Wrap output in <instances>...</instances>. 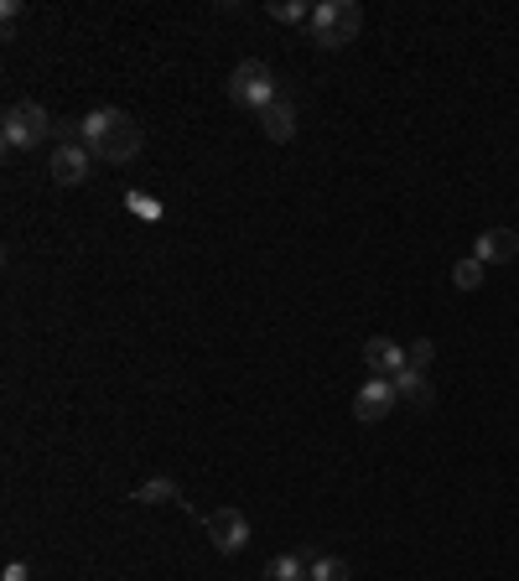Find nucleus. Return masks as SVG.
I'll list each match as a JSON object with an SVG mask.
<instances>
[{
	"label": "nucleus",
	"mask_w": 519,
	"mask_h": 581,
	"mask_svg": "<svg viewBox=\"0 0 519 581\" xmlns=\"http://www.w3.org/2000/svg\"><path fill=\"white\" fill-rule=\"evenodd\" d=\"M78 140L89 146L94 166H130L141 156L145 130L125 110H89V115L78 119Z\"/></svg>",
	"instance_id": "1"
},
{
	"label": "nucleus",
	"mask_w": 519,
	"mask_h": 581,
	"mask_svg": "<svg viewBox=\"0 0 519 581\" xmlns=\"http://www.w3.org/2000/svg\"><path fill=\"white\" fill-rule=\"evenodd\" d=\"M0 140H5V151H37V146L58 140V119H52L37 99H16V104L0 115Z\"/></svg>",
	"instance_id": "2"
},
{
	"label": "nucleus",
	"mask_w": 519,
	"mask_h": 581,
	"mask_svg": "<svg viewBox=\"0 0 519 581\" xmlns=\"http://www.w3.org/2000/svg\"><path fill=\"white\" fill-rule=\"evenodd\" d=\"M229 99H235L239 110H255V115H265V110L281 99L276 68H270L265 58H244V63L235 68V78H229Z\"/></svg>",
	"instance_id": "3"
},
{
	"label": "nucleus",
	"mask_w": 519,
	"mask_h": 581,
	"mask_svg": "<svg viewBox=\"0 0 519 581\" xmlns=\"http://www.w3.org/2000/svg\"><path fill=\"white\" fill-rule=\"evenodd\" d=\"M307 26H312V42L332 52V47H349L364 31V11H358L354 0H322Z\"/></svg>",
	"instance_id": "4"
},
{
	"label": "nucleus",
	"mask_w": 519,
	"mask_h": 581,
	"mask_svg": "<svg viewBox=\"0 0 519 581\" xmlns=\"http://www.w3.org/2000/svg\"><path fill=\"white\" fill-rule=\"evenodd\" d=\"M203 525H208V540H213V551H218V556H239V551L250 545V519H244L235 504L213 509Z\"/></svg>",
	"instance_id": "5"
},
{
	"label": "nucleus",
	"mask_w": 519,
	"mask_h": 581,
	"mask_svg": "<svg viewBox=\"0 0 519 581\" xmlns=\"http://www.w3.org/2000/svg\"><path fill=\"white\" fill-rule=\"evenodd\" d=\"M48 166H52V182L58 187H84L89 182V172H94V156H89L84 140H58Z\"/></svg>",
	"instance_id": "6"
},
{
	"label": "nucleus",
	"mask_w": 519,
	"mask_h": 581,
	"mask_svg": "<svg viewBox=\"0 0 519 581\" xmlns=\"http://www.w3.org/2000/svg\"><path fill=\"white\" fill-rule=\"evenodd\" d=\"M395 405H401L395 379H375V374H369V379L358 384V395H354V416L364 420V426H375V420H384Z\"/></svg>",
	"instance_id": "7"
},
{
	"label": "nucleus",
	"mask_w": 519,
	"mask_h": 581,
	"mask_svg": "<svg viewBox=\"0 0 519 581\" xmlns=\"http://www.w3.org/2000/svg\"><path fill=\"white\" fill-rule=\"evenodd\" d=\"M364 369L375 374V379H395V374H405L410 364H405V349L395 338H369V343H364Z\"/></svg>",
	"instance_id": "8"
},
{
	"label": "nucleus",
	"mask_w": 519,
	"mask_h": 581,
	"mask_svg": "<svg viewBox=\"0 0 519 581\" xmlns=\"http://www.w3.org/2000/svg\"><path fill=\"white\" fill-rule=\"evenodd\" d=\"M472 260L483 265H515L519 260V233L515 229H483L478 244H472Z\"/></svg>",
	"instance_id": "9"
},
{
	"label": "nucleus",
	"mask_w": 519,
	"mask_h": 581,
	"mask_svg": "<svg viewBox=\"0 0 519 581\" xmlns=\"http://www.w3.org/2000/svg\"><path fill=\"white\" fill-rule=\"evenodd\" d=\"M260 130H265V140H276V146H286V140L296 136V104H291V99H276V104H270V110H265V115H260Z\"/></svg>",
	"instance_id": "10"
},
{
	"label": "nucleus",
	"mask_w": 519,
	"mask_h": 581,
	"mask_svg": "<svg viewBox=\"0 0 519 581\" xmlns=\"http://www.w3.org/2000/svg\"><path fill=\"white\" fill-rule=\"evenodd\" d=\"M395 390H401V400L405 405H416V411H431V400H436V390H431V379H426L421 369L395 374Z\"/></svg>",
	"instance_id": "11"
},
{
	"label": "nucleus",
	"mask_w": 519,
	"mask_h": 581,
	"mask_svg": "<svg viewBox=\"0 0 519 581\" xmlns=\"http://www.w3.org/2000/svg\"><path fill=\"white\" fill-rule=\"evenodd\" d=\"M260 581H307V556H302V551H281V556H270Z\"/></svg>",
	"instance_id": "12"
},
{
	"label": "nucleus",
	"mask_w": 519,
	"mask_h": 581,
	"mask_svg": "<svg viewBox=\"0 0 519 581\" xmlns=\"http://www.w3.org/2000/svg\"><path fill=\"white\" fill-rule=\"evenodd\" d=\"M307 581H354V566L343 556H307Z\"/></svg>",
	"instance_id": "13"
},
{
	"label": "nucleus",
	"mask_w": 519,
	"mask_h": 581,
	"mask_svg": "<svg viewBox=\"0 0 519 581\" xmlns=\"http://www.w3.org/2000/svg\"><path fill=\"white\" fill-rule=\"evenodd\" d=\"M136 504H182V489H177V478H145L136 489Z\"/></svg>",
	"instance_id": "14"
},
{
	"label": "nucleus",
	"mask_w": 519,
	"mask_h": 581,
	"mask_svg": "<svg viewBox=\"0 0 519 581\" xmlns=\"http://www.w3.org/2000/svg\"><path fill=\"white\" fill-rule=\"evenodd\" d=\"M312 11H317V5H307V0H270V5H265V16H270V22H286V26L312 22Z\"/></svg>",
	"instance_id": "15"
},
{
	"label": "nucleus",
	"mask_w": 519,
	"mask_h": 581,
	"mask_svg": "<svg viewBox=\"0 0 519 581\" xmlns=\"http://www.w3.org/2000/svg\"><path fill=\"white\" fill-rule=\"evenodd\" d=\"M483 270H489V265H483V260H457V265H452V286H457V291H478V286H483Z\"/></svg>",
	"instance_id": "16"
},
{
	"label": "nucleus",
	"mask_w": 519,
	"mask_h": 581,
	"mask_svg": "<svg viewBox=\"0 0 519 581\" xmlns=\"http://www.w3.org/2000/svg\"><path fill=\"white\" fill-rule=\"evenodd\" d=\"M125 209L136 213V218H145V224H156V218H162V203H156V198H145V192H136V187L125 192Z\"/></svg>",
	"instance_id": "17"
},
{
	"label": "nucleus",
	"mask_w": 519,
	"mask_h": 581,
	"mask_svg": "<svg viewBox=\"0 0 519 581\" xmlns=\"http://www.w3.org/2000/svg\"><path fill=\"white\" fill-rule=\"evenodd\" d=\"M431 358H436V343H431V338H416V343H410V349H405V364H410V369H431Z\"/></svg>",
	"instance_id": "18"
},
{
	"label": "nucleus",
	"mask_w": 519,
	"mask_h": 581,
	"mask_svg": "<svg viewBox=\"0 0 519 581\" xmlns=\"http://www.w3.org/2000/svg\"><path fill=\"white\" fill-rule=\"evenodd\" d=\"M22 11H26L22 0H0V22H5V26H16V22H22Z\"/></svg>",
	"instance_id": "19"
},
{
	"label": "nucleus",
	"mask_w": 519,
	"mask_h": 581,
	"mask_svg": "<svg viewBox=\"0 0 519 581\" xmlns=\"http://www.w3.org/2000/svg\"><path fill=\"white\" fill-rule=\"evenodd\" d=\"M26 577H31V571H26V560H11V566L0 571V581H26Z\"/></svg>",
	"instance_id": "20"
}]
</instances>
